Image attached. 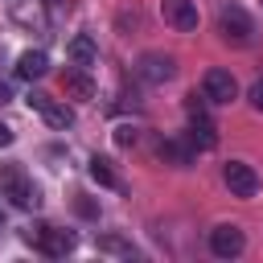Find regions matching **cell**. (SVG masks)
<instances>
[{
  "mask_svg": "<svg viewBox=\"0 0 263 263\" xmlns=\"http://www.w3.org/2000/svg\"><path fill=\"white\" fill-rule=\"evenodd\" d=\"M21 238L33 247V251H41V255H49V259H62V255H70L74 251V234L70 230H58V226H29V230H21Z\"/></svg>",
  "mask_w": 263,
  "mask_h": 263,
  "instance_id": "1",
  "label": "cell"
},
{
  "mask_svg": "<svg viewBox=\"0 0 263 263\" xmlns=\"http://www.w3.org/2000/svg\"><path fill=\"white\" fill-rule=\"evenodd\" d=\"M0 193H4L16 210H33V205L41 201L37 185L25 177V168H21V164H4V168H0Z\"/></svg>",
  "mask_w": 263,
  "mask_h": 263,
  "instance_id": "2",
  "label": "cell"
},
{
  "mask_svg": "<svg viewBox=\"0 0 263 263\" xmlns=\"http://www.w3.org/2000/svg\"><path fill=\"white\" fill-rule=\"evenodd\" d=\"M218 29H222V37H226L230 45H251V41H255V21H251V12H247L242 4H222Z\"/></svg>",
  "mask_w": 263,
  "mask_h": 263,
  "instance_id": "3",
  "label": "cell"
},
{
  "mask_svg": "<svg viewBox=\"0 0 263 263\" xmlns=\"http://www.w3.org/2000/svg\"><path fill=\"white\" fill-rule=\"evenodd\" d=\"M201 99H205V103H218V107L234 103V99H238V82H234V74L222 70V66L205 70V74H201Z\"/></svg>",
  "mask_w": 263,
  "mask_h": 263,
  "instance_id": "4",
  "label": "cell"
},
{
  "mask_svg": "<svg viewBox=\"0 0 263 263\" xmlns=\"http://www.w3.org/2000/svg\"><path fill=\"white\" fill-rule=\"evenodd\" d=\"M25 103H29V111H37V115H41V119H45L49 127H70V123H74V111H70V107L62 103V99L45 95V90H33V95H29Z\"/></svg>",
  "mask_w": 263,
  "mask_h": 263,
  "instance_id": "5",
  "label": "cell"
},
{
  "mask_svg": "<svg viewBox=\"0 0 263 263\" xmlns=\"http://www.w3.org/2000/svg\"><path fill=\"white\" fill-rule=\"evenodd\" d=\"M136 74L144 82H152V86H164V82L177 78V62H173V53H144L136 62Z\"/></svg>",
  "mask_w": 263,
  "mask_h": 263,
  "instance_id": "6",
  "label": "cell"
},
{
  "mask_svg": "<svg viewBox=\"0 0 263 263\" xmlns=\"http://www.w3.org/2000/svg\"><path fill=\"white\" fill-rule=\"evenodd\" d=\"M222 181H226V189H230L234 197H255V193H259V173H255L247 160H230V164L222 168Z\"/></svg>",
  "mask_w": 263,
  "mask_h": 263,
  "instance_id": "7",
  "label": "cell"
},
{
  "mask_svg": "<svg viewBox=\"0 0 263 263\" xmlns=\"http://www.w3.org/2000/svg\"><path fill=\"white\" fill-rule=\"evenodd\" d=\"M210 251H214L218 259H238V255L247 251V234H242L234 222L214 226V230H210Z\"/></svg>",
  "mask_w": 263,
  "mask_h": 263,
  "instance_id": "8",
  "label": "cell"
},
{
  "mask_svg": "<svg viewBox=\"0 0 263 263\" xmlns=\"http://www.w3.org/2000/svg\"><path fill=\"white\" fill-rule=\"evenodd\" d=\"M160 16L177 33H193L197 29V4L193 0H160Z\"/></svg>",
  "mask_w": 263,
  "mask_h": 263,
  "instance_id": "9",
  "label": "cell"
},
{
  "mask_svg": "<svg viewBox=\"0 0 263 263\" xmlns=\"http://www.w3.org/2000/svg\"><path fill=\"white\" fill-rule=\"evenodd\" d=\"M185 140H189L193 148H201V152H205V148H214V144H218V132H214V123H210L205 115H189V136H185Z\"/></svg>",
  "mask_w": 263,
  "mask_h": 263,
  "instance_id": "10",
  "label": "cell"
},
{
  "mask_svg": "<svg viewBox=\"0 0 263 263\" xmlns=\"http://www.w3.org/2000/svg\"><path fill=\"white\" fill-rule=\"evenodd\" d=\"M66 53H70V62H74V66H82V70H90V66H95V58H99V49H95V41H90L86 33H78V37H70V45H66Z\"/></svg>",
  "mask_w": 263,
  "mask_h": 263,
  "instance_id": "11",
  "label": "cell"
},
{
  "mask_svg": "<svg viewBox=\"0 0 263 263\" xmlns=\"http://www.w3.org/2000/svg\"><path fill=\"white\" fill-rule=\"evenodd\" d=\"M49 70V58L41 53V49H25L21 58H16V78H41Z\"/></svg>",
  "mask_w": 263,
  "mask_h": 263,
  "instance_id": "12",
  "label": "cell"
},
{
  "mask_svg": "<svg viewBox=\"0 0 263 263\" xmlns=\"http://www.w3.org/2000/svg\"><path fill=\"white\" fill-rule=\"evenodd\" d=\"M62 86L74 95V99H95V82H90V74L78 66V70H66V78H62Z\"/></svg>",
  "mask_w": 263,
  "mask_h": 263,
  "instance_id": "13",
  "label": "cell"
},
{
  "mask_svg": "<svg viewBox=\"0 0 263 263\" xmlns=\"http://www.w3.org/2000/svg\"><path fill=\"white\" fill-rule=\"evenodd\" d=\"M193 152H197V148H193L189 140H164V144H160V156H164L168 164H177V168H185V164L193 160Z\"/></svg>",
  "mask_w": 263,
  "mask_h": 263,
  "instance_id": "14",
  "label": "cell"
},
{
  "mask_svg": "<svg viewBox=\"0 0 263 263\" xmlns=\"http://www.w3.org/2000/svg\"><path fill=\"white\" fill-rule=\"evenodd\" d=\"M95 247H99L103 255H115V259H136V255H140V251H136L127 238H119V234H99Z\"/></svg>",
  "mask_w": 263,
  "mask_h": 263,
  "instance_id": "15",
  "label": "cell"
},
{
  "mask_svg": "<svg viewBox=\"0 0 263 263\" xmlns=\"http://www.w3.org/2000/svg\"><path fill=\"white\" fill-rule=\"evenodd\" d=\"M90 177H95L99 185H107V189H115V185H119V177H115L111 160H103V156H95V160H90Z\"/></svg>",
  "mask_w": 263,
  "mask_h": 263,
  "instance_id": "16",
  "label": "cell"
},
{
  "mask_svg": "<svg viewBox=\"0 0 263 263\" xmlns=\"http://www.w3.org/2000/svg\"><path fill=\"white\" fill-rule=\"evenodd\" d=\"M247 99H251V107H255V111H263V78H259V82H251Z\"/></svg>",
  "mask_w": 263,
  "mask_h": 263,
  "instance_id": "17",
  "label": "cell"
},
{
  "mask_svg": "<svg viewBox=\"0 0 263 263\" xmlns=\"http://www.w3.org/2000/svg\"><path fill=\"white\" fill-rule=\"evenodd\" d=\"M115 144H123V148L136 144V127H119V132H115Z\"/></svg>",
  "mask_w": 263,
  "mask_h": 263,
  "instance_id": "18",
  "label": "cell"
},
{
  "mask_svg": "<svg viewBox=\"0 0 263 263\" xmlns=\"http://www.w3.org/2000/svg\"><path fill=\"white\" fill-rule=\"evenodd\" d=\"M8 144H12V127H8V123H0V148H8Z\"/></svg>",
  "mask_w": 263,
  "mask_h": 263,
  "instance_id": "19",
  "label": "cell"
},
{
  "mask_svg": "<svg viewBox=\"0 0 263 263\" xmlns=\"http://www.w3.org/2000/svg\"><path fill=\"white\" fill-rule=\"evenodd\" d=\"M8 99H12V90H8V82H0V107H4Z\"/></svg>",
  "mask_w": 263,
  "mask_h": 263,
  "instance_id": "20",
  "label": "cell"
}]
</instances>
